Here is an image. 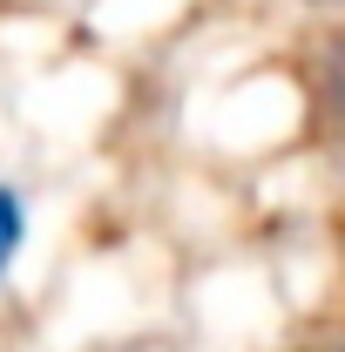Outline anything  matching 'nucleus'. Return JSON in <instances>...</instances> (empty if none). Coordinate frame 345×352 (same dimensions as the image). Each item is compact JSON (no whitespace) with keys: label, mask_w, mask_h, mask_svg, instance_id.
<instances>
[{"label":"nucleus","mask_w":345,"mask_h":352,"mask_svg":"<svg viewBox=\"0 0 345 352\" xmlns=\"http://www.w3.org/2000/svg\"><path fill=\"white\" fill-rule=\"evenodd\" d=\"M21 244H27V197H21L14 183H0V278L14 271Z\"/></svg>","instance_id":"1"},{"label":"nucleus","mask_w":345,"mask_h":352,"mask_svg":"<svg viewBox=\"0 0 345 352\" xmlns=\"http://www.w3.org/2000/svg\"><path fill=\"white\" fill-rule=\"evenodd\" d=\"M318 82H325V116L345 129V34L325 47V68H318Z\"/></svg>","instance_id":"2"},{"label":"nucleus","mask_w":345,"mask_h":352,"mask_svg":"<svg viewBox=\"0 0 345 352\" xmlns=\"http://www.w3.org/2000/svg\"><path fill=\"white\" fill-rule=\"evenodd\" d=\"M311 7H345V0H311Z\"/></svg>","instance_id":"3"}]
</instances>
